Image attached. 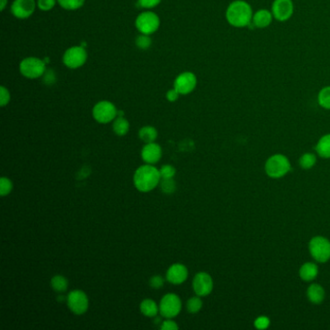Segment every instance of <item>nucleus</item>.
<instances>
[{"label": "nucleus", "instance_id": "1", "mask_svg": "<svg viewBox=\"0 0 330 330\" xmlns=\"http://www.w3.org/2000/svg\"><path fill=\"white\" fill-rule=\"evenodd\" d=\"M254 11L251 4L245 0H234L226 10V20L235 28H244L252 24Z\"/></svg>", "mask_w": 330, "mask_h": 330}, {"label": "nucleus", "instance_id": "2", "mask_svg": "<svg viewBox=\"0 0 330 330\" xmlns=\"http://www.w3.org/2000/svg\"><path fill=\"white\" fill-rule=\"evenodd\" d=\"M161 181L159 170L152 165L141 166L134 174V184L138 190L148 193L155 189Z\"/></svg>", "mask_w": 330, "mask_h": 330}, {"label": "nucleus", "instance_id": "3", "mask_svg": "<svg viewBox=\"0 0 330 330\" xmlns=\"http://www.w3.org/2000/svg\"><path fill=\"white\" fill-rule=\"evenodd\" d=\"M289 159L283 154H275L267 159L264 165V171L271 178H281L290 171Z\"/></svg>", "mask_w": 330, "mask_h": 330}, {"label": "nucleus", "instance_id": "4", "mask_svg": "<svg viewBox=\"0 0 330 330\" xmlns=\"http://www.w3.org/2000/svg\"><path fill=\"white\" fill-rule=\"evenodd\" d=\"M46 62L39 58H26L20 63V72L26 79L35 80L41 78L46 72Z\"/></svg>", "mask_w": 330, "mask_h": 330}, {"label": "nucleus", "instance_id": "5", "mask_svg": "<svg viewBox=\"0 0 330 330\" xmlns=\"http://www.w3.org/2000/svg\"><path fill=\"white\" fill-rule=\"evenodd\" d=\"M309 252L315 261L324 264L330 260V241L323 236H315L309 242Z\"/></svg>", "mask_w": 330, "mask_h": 330}, {"label": "nucleus", "instance_id": "6", "mask_svg": "<svg viewBox=\"0 0 330 330\" xmlns=\"http://www.w3.org/2000/svg\"><path fill=\"white\" fill-rule=\"evenodd\" d=\"M136 27L140 33L152 35L160 27V17L152 11H144L136 19Z\"/></svg>", "mask_w": 330, "mask_h": 330}, {"label": "nucleus", "instance_id": "7", "mask_svg": "<svg viewBox=\"0 0 330 330\" xmlns=\"http://www.w3.org/2000/svg\"><path fill=\"white\" fill-rule=\"evenodd\" d=\"M117 108L116 106L109 101H100L92 111V115L94 119L101 124H107L117 117Z\"/></svg>", "mask_w": 330, "mask_h": 330}, {"label": "nucleus", "instance_id": "8", "mask_svg": "<svg viewBox=\"0 0 330 330\" xmlns=\"http://www.w3.org/2000/svg\"><path fill=\"white\" fill-rule=\"evenodd\" d=\"M87 60V51L83 46H73L63 54V63L69 69L83 67Z\"/></svg>", "mask_w": 330, "mask_h": 330}, {"label": "nucleus", "instance_id": "9", "mask_svg": "<svg viewBox=\"0 0 330 330\" xmlns=\"http://www.w3.org/2000/svg\"><path fill=\"white\" fill-rule=\"evenodd\" d=\"M182 308L181 300L174 294H168L161 299L159 312L166 319H173L180 313Z\"/></svg>", "mask_w": 330, "mask_h": 330}, {"label": "nucleus", "instance_id": "10", "mask_svg": "<svg viewBox=\"0 0 330 330\" xmlns=\"http://www.w3.org/2000/svg\"><path fill=\"white\" fill-rule=\"evenodd\" d=\"M66 300L69 309L76 315H83L88 309V297L81 289L72 290L68 295Z\"/></svg>", "mask_w": 330, "mask_h": 330}, {"label": "nucleus", "instance_id": "11", "mask_svg": "<svg viewBox=\"0 0 330 330\" xmlns=\"http://www.w3.org/2000/svg\"><path fill=\"white\" fill-rule=\"evenodd\" d=\"M198 84L197 76L193 72H183L174 80V87L180 95H188L195 90Z\"/></svg>", "mask_w": 330, "mask_h": 330}, {"label": "nucleus", "instance_id": "12", "mask_svg": "<svg viewBox=\"0 0 330 330\" xmlns=\"http://www.w3.org/2000/svg\"><path fill=\"white\" fill-rule=\"evenodd\" d=\"M274 20L285 23L292 17L295 13V4L292 0H274L271 5Z\"/></svg>", "mask_w": 330, "mask_h": 330}, {"label": "nucleus", "instance_id": "13", "mask_svg": "<svg viewBox=\"0 0 330 330\" xmlns=\"http://www.w3.org/2000/svg\"><path fill=\"white\" fill-rule=\"evenodd\" d=\"M37 6L35 0H14L11 5V12L14 17L25 20L32 16Z\"/></svg>", "mask_w": 330, "mask_h": 330}, {"label": "nucleus", "instance_id": "14", "mask_svg": "<svg viewBox=\"0 0 330 330\" xmlns=\"http://www.w3.org/2000/svg\"><path fill=\"white\" fill-rule=\"evenodd\" d=\"M193 289L198 297H207L213 289V280L207 272H198L193 280Z\"/></svg>", "mask_w": 330, "mask_h": 330}, {"label": "nucleus", "instance_id": "15", "mask_svg": "<svg viewBox=\"0 0 330 330\" xmlns=\"http://www.w3.org/2000/svg\"><path fill=\"white\" fill-rule=\"evenodd\" d=\"M167 280L174 285H180L188 278V269L181 264L171 265L166 274Z\"/></svg>", "mask_w": 330, "mask_h": 330}, {"label": "nucleus", "instance_id": "16", "mask_svg": "<svg viewBox=\"0 0 330 330\" xmlns=\"http://www.w3.org/2000/svg\"><path fill=\"white\" fill-rule=\"evenodd\" d=\"M162 157V149L155 142L146 143L141 150L142 160L149 165H153L159 162Z\"/></svg>", "mask_w": 330, "mask_h": 330}, {"label": "nucleus", "instance_id": "17", "mask_svg": "<svg viewBox=\"0 0 330 330\" xmlns=\"http://www.w3.org/2000/svg\"><path fill=\"white\" fill-rule=\"evenodd\" d=\"M273 20L274 17L271 10L269 11L267 9H260L254 13L251 25H253L256 28L264 29L272 24Z\"/></svg>", "mask_w": 330, "mask_h": 330}, {"label": "nucleus", "instance_id": "18", "mask_svg": "<svg viewBox=\"0 0 330 330\" xmlns=\"http://www.w3.org/2000/svg\"><path fill=\"white\" fill-rule=\"evenodd\" d=\"M325 297V291L321 285L311 284L307 289V297L313 304H321Z\"/></svg>", "mask_w": 330, "mask_h": 330}, {"label": "nucleus", "instance_id": "19", "mask_svg": "<svg viewBox=\"0 0 330 330\" xmlns=\"http://www.w3.org/2000/svg\"><path fill=\"white\" fill-rule=\"evenodd\" d=\"M319 274V267L314 263H305L302 264L299 269V277L301 280L311 282L317 278Z\"/></svg>", "mask_w": 330, "mask_h": 330}, {"label": "nucleus", "instance_id": "20", "mask_svg": "<svg viewBox=\"0 0 330 330\" xmlns=\"http://www.w3.org/2000/svg\"><path fill=\"white\" fill-rule=\"evenodd\" d=\"M140 312L143 314L145 317L149 318H154L156 317L157 314L159 312V306L157 305L156 302L150 298H146L141 301L140 305Z\"/></svg>", "mask_w": 330, "mask_h": 330}, {"label": "nucleus", "instance_id": "21", "mask_svg": "<svg viewBox=\"0 0 330 330\" xmlns=\"http://www.w3.org/2000/svg\"><path fill=\"white\" fill-rule=\"evenodd\" d=\"M316 151L319 156L328 159L330 158V134L322 136L316 145Z\"/></svg>", "mask_w": 330, "mask_h": 330}, {"label": "nucleus", "instance_id": "22", "mask_svg": "<svg viewBox=\"0 0 330 330\" xmlns=\"http://www.w3.org/2000/svg\"><path fill=\"white\" fill-rule=\"evenodd\" d=\"M113 129L117 136L122 137L129 132L130 124L124 116H117L114 121Z\"/></svg>", "mask_w": 330, "mask_h": 330}, {"label": "nucleus", "instance_id": "23", "mask_svg": "<svg viewBox=\"0 0 330 330\" xmlns=\"http://www.w3.org/2000/svg\"><path fill=\"white\" fill-rule=\"evenodd\" d=\"M157 136H158V132H157L156 128L152 127V126H144L142 128H140L139 131V137L140 140L144 141L145 143H149V142H154V140H156Z\"/></svg>", "mask_w": 330, "mask_h": 330}, {"label": "nucleus", "instance_id": "24", "mask_svg": "<svg viewBox=\"0 0 330 330\" xmlns=\"http://www.w3.org/2000/svg\"><path fill=\"white\" fill-rule=\"evenodd\" d=\"M50 286L57 292H64L68 289V281L62 275H57L50 281Z\"/></svg>", "mask_w": 330, "mask_h": 330}, {"label": "nucleus", "instance_id": "25", "mask_svg": "<svg viewBox=\"0 0 330 330\" xmlns=\"http://www.w3.org/2000/svg\"><path fill=\"white\" fill-rule=\"evenodd\" d=\"M318 104L324 109H330V85L324 86L319 91Z\"/></svg>", "mask_w": 330, "mask_h": 330}, {"label": "nucleus", "instance_id": "26", "mask_svg": "<svg viewBox=\"0 0 330 330\" xmlns=\"http://www.w3.org/2000/svg\"><path fill=\"white\" fill-rule=\"evenodd\" d=\"M317 163V157L313 153H304L299 159V165L303 170H310Z\"/></svg>", "mask_w": 330, "mask_h": 330}, {"label": "nucleus", "instance_id": "27", "mask_svg": "<svg viewBox=\"0 0 330 330\" xmlns=\"http://www.w3.org/2000/svg\"><path fill=\"white\" fill-rule=\"evenodd\" d=\"M85 0H58V3L67 11H76L83 7Z\"/></svg>", "mask_w": 330, "mask_h": 330}, {"label": "nucleus", "instance_id": "28", "mask_svg": "<svg viewBox=\"0 0 330 330\" xmlns=\"http://www.w3.org/2000/svg\"><path fill=\"white\" fill-rule=\"evenodd\" d=\"M159 185L161 191L168 195L174 194L176 190V183L174 181V178H161Z\"/></svg>", "mask_w": 330, "mask_h": 330}, {"label": "nucleus", "instance_id": "29", "mask_svg": "<svg viewBox=\"0 0 330 330\" xmlns=\"http://www.w3.org/2000/svg\"><path fill=\"white\" fill-rule=\"evenodd\" d=\"M200 297H191L187 301V310L191 314H197L203 308V300L199 298Z\"/></svg>", "mask_w": 330, "mask_h": 330}, {"label": "nucleus", "instance_id": "30", "mask_svg": "<svg viewBox=\"0 0 330 330\" xmlns=\"http://www.w3.org/2000/svg\"><path fill=\"white\" fill-rule=\"evenodd\" d=\"M152 44L150 35H145V34L140 33L137 38H136V46L140 49V50H148L150 48Z\"/></svg>", "mask_w": 330, "mask_h": 330}, {"label": "nucleus", "instance_id": "31", "mask_svg": "<svg viewBox=\"0 0 330 330\" xmlns=\"http://www.w3.org/2000/svg\"><path fill=\"white\" fill-rule=\"evenodd\" d=\"M13 190V183L7 178V177H2L0 179V195L2 197H5L9 195Z\"/></svg>", "mask_w": 330, "mask_h": 330}, {"label": "nucleus", "instance_id": "32", "mask_svg": "<svg viewBox=\"0 0 330 330\" xmlns=\"http://www.w3.org/2000/svg\"><path fill=\"white\" fill-rule=\"evenodd\" d=\"M269 325H270V320L266 316H260L254 322L255 328L259 330L266 329L269 327Z\"/></svg>", "mask_w": 330, "mask_h": 330}, {"label": "nucleus", "instance_id": "33", "mask_svg": "<svg viewBox=\"0 0 330 330\" xmlns=\"http://www.w3.org/2000/svg\"><path fill=\"white\" fill-rule=\"evenodd\" d=\"M58 0H37V7L43 12H49L54 8Z\"/></svg>", "mask_w": 330, "mask_h": 330}, {"label": "nucleus", "instance_id": "34", "mask_svg": "<svg viewBox=\"0 0 330 330\" xmlns=\"http://www.w3.org/2000/svg\"><path fill=\"white\" fill-rule=\"evenodd\" d=\"M160 175H161V178H174V175H175V168L174 166L172 165H164L160 170Z\"/></svg>", "mask_w": 330, "mask_h": 330}, {"label": "nucleus", "instance_id": "35", "mask_svg": "<svg viewBox=\"0 0 330 330\" xmlns=\"http://www.w3.org/2000/svg\"><path fill=\"white\" fill-rule=\"evenodd\" d=\"M11 100V94L8 88H6L4 85L0 87V106L5 107L10 103Z\"/></svg>", "mask_w": 330, "mask_h": 330}, {"label": "nucleus", "instance_id": "36", "mask_svg": "<svg viewBox=\"0 0 330 330\" xmlns=\"http://www.w3.org/2000/svg\"><path fill=\"white\" fill-rule=\"evenodd\" d=\"M149 286L153 289H161L164 286V279L161 275H154L149 280Z\"/></svg>", "mask_w": 330, "mask_h": 330}, {"label": "nucleus", "instance_id": "37", "mask_svg": "<svg viewBox=\"0 0 330 330\" xmlns=\"http://www.w3.org/2000/svg\"><path fill=\"white\" fill-rule=\"evenodd\" d=\"M162 0H138V3L141 8L152 9L157 7Z\"/></svg>", "mask_w": 330, "mask_h": 330}, {"label": "nucleus", "instance_id": "38", "mask_svg": "<svg viewBox=\"0 0 330 330\" xmlns=\"http://www.w3.org/2000/svg\"><path fill=\"white\" fill-rule=\"evenodd\" d=\"M161 329L162 330H174L178 329V325L176 322H174L172 319H167L166 321L162 322L161 324Z\"/></svg>", "mask_w": 330, "mask_h": 330}, {"label": "nucleus", "instance_id": "39", "mask_svg": "<svg viewBox=\"0 0 330 330\" xmlns=\"http://www.w3.org/2000/svg\"><path fill=\"white\" fill-rule=\"evenodd\" d=\"M179 95H180V94H179V93L177 92V90L174 87L173 89H170V90L167 92L166 97H167V100H168L169 102H175L176 100L178 99Z\"/></svg>", "mask_w": 330, "mask_h": 330}, {"label": "nucleus", "instance_id": "40", "mask_svg": "<svg viewBox=\"0 0 330 330\" xmlns=\"http://www.w3.org/2000/svg\"><path fill=\"white\" fill-rule=\"evenodd\" d=\"M1 11H4L5 10V8H6V5H7V3H8V0H1Z\"/></svg>", "mask_w": 330, "mask_h": 330}, {"label": "nucleus", "instance_id": "41", "mask_svg": "<svg viewBox=\"0 0 330 330\" xmlns=\"http://www.w3.org/2000/svg\"><path fill=\"white\" fill-rule=\"evenodd\" d=\"M58 300H59V301H64V300H65V297H58Z\"/></svg>", "mask_w": 330, "mask_h": 330}]
</instances>
